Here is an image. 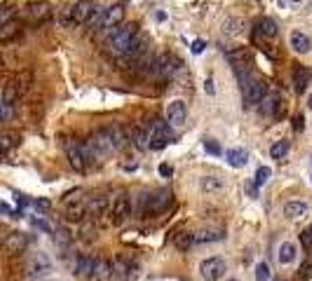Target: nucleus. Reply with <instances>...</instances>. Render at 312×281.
<instances>
[{
  "instance_id": "f257e3e1",
  "label": "nucleus",
  "mask_w": 312,
  "mask_h": 281,
  "mask_svg": "<svg viewBox=\"0 0 312 281\" xmlns=\"http://www.w3.org/2000/svg\"><path fill=\"white\" fill-rule=\"evenodd\" d=\"M124 143H127V136H124L122 127L113 124V127H106V129L92 134L87 138V143H84V152H87V160L90 162L94 160L101 162L106 160L108 155H113L115 150H120Z\"/></svg>"
},
{
  "instance_id": "f03ea898",
  "label": "nucleus",
  "mask_w": 312,
  "mask_h": 281,
  "mask_svg": "<svg viewBox=\"0 0 312 281\" xmlns=\"http://www.w3.org/2000/svg\"><path fill=\"white\" fill-rule=\"evenodd\" d=\"M138 38V26L136 23H124V26H118V28L110 30V35L106 38V52L113 54V56H124V54L130 52L134 42Z\"/></svg>"
},
{
  "instance_id": "7ed1b4c3",
  "label": "nucleus",
  "mask_w": 312,
  "mask_h": 281,
  "mask_svg": "<svg viewBox=\"0 0 312 281\" xmlns=\"http://www.w3.org/2000/svg\"><path fill=\"white\" fill-rule=\"evenodd\" d=\"M28 73H24V75L14 77V80H10L8 84H5V89H2V120L8 122L10 117H12V108H14V103L19 101V96H22L24 91H26V87L28 84H24V80H28Z\"/></svg>"
},
{
  "instance_id": "20e7f679",
  "label": "nucleus",
  "mask_w": 312,
  "mask_h": 281,
  "mask_svg": "<svg viewBox=\"0 0 312 281\" xmlns=\"http://www.w3.org/2000/svg\"><path fill=\"white\" fill-rule=\"evenodd\" d=\"M172 124H167V122L162 120H155L148 127V148L150 150H162V148H167L172 141H174V136H172V129H169Z\"/></svg>"
},
{
  "instance_id": "39448f33",
  "label": "nucleus",
  "mask_w": 312,
  "mask_h": 281,
  "mask_svg": "<svg viewBox=\"0 0 312 281\" xmlns=\"http://www.w3.org/2000/svg\"><path fill=\"white\" fill-rule=\"evenodd\" d=\"M52 270H54L52 260L42 251L33 253V256L26 260V277H28V279H45V277L52 274Z\"/></svg>"
},
{
  "instance_id": "423d86ee",
  "label": "nucleus",
  "mask_w": 312,
  "mask_h": 281,
  "mask_svg": "<svg viewBox=\"0 0 312 281\" xmlns=\"http://www.w3.org/2000/svg\"><path fill=\"white\" fill-rule=\"evenodd\" d=\"M244 91V106H258L268 96V82L260 77H252L246 84H242Z\"/></svg>"
},
{
  "instance_id": "0eeeda50",
  "label": "nucleus",
  "mask_w": 312,
  "mask_h": 281,
  "mask_svg": "<svg viewBox=\"0 0 312 281\" xmlns=\"http://www.w3.org/2000/svg\"><path fill=\"white\" fill-rule=\"evenodd\" d=\"M64 150H66V157H68L70 167L78 169V171H84L87 167V152H84V143H78L73 138H66L64 141Z\"/></svg>"
},
{
  "instance_id": "6e6552de",
  "label": "nucleus",
  "mask_w": 312,
  "mask_h": 281,
  "mask_svg": "<svg viewBox=\"0 0 312 281\" xmlns=\"http://www.w3.org/2000/svg\"><path fill=\"white\" fill-rule=\"evenodd\" d=\"M110 221H113V225H122V223L127 221L132 216V199L130 195H118V197L113 199V204H110Z\"/></svg>"
},
{
  "instance_id": "1a4fd4ad",
  "label": "nucleus",
  "mask_w": 312,
  "mask_h": 281,
  "mask_svg": "<svg viewBox=\"0 0 312 281\" xmlns=\"http://www.w3.org/2000/svg\"><path fill=\"white\" fill-rule=\"evenodd\" d=\"M122 19H124V7H122V5H113V7H106V12L101 14V19L96 21L94 28L96 30H113L122 23Z\"/></svg>"
},
{
  "instance_id": "9d476101",
  "label": "nucleus",
  "mask_w": 312,
  "mask_h": 281,
  "mask_svg": "<svg viewBox=\"0 0 312 281\" xmlns=\"http://www.w3.org/2000/svg\"><path fill=\"white\" fill-rule=\"evenodd\" d=\"M200 272H202V277H204L206 281H218L223 274H226V260H223L221 256H214V258L202 260Z\"/></svg>"
},
{
  "instance_id": "9b49d317",
  "label": "nucleus",
  "mask_w": 312,
  "mask_h": 281,
  "mask_svg": "<svg viewBox=\"0 0 312 281\" xmlns=\"http://www.w3.org/2000/svg\"><path fill=\"white\" fill-rule=\"evenodd\" d=\"M94 9H96V5H94L92 0H80V2H76V5L70 7L68 23H76V26H80V23H90Z\"/></svg>"
},
{
  "instance_id": "f8f14e48",
  "label": "nucleus",
  "mask_w": 312,
  "mask_h": 281,
  "mask_svg": "<svg viewBox=\"0 0 312 281\" xmlns=\"http://www.w3.org/2000/svg\"><path fill=\"white\" fill-rule=\"evenodd\" d=\"M186 120H188V108H186V103H183L181 99L172 101L167 106V122L172 124V127H183L186 124Z\"/></svg>"
},
{
  "instance_id": "ddd939ff",
  "label": "nucleus",
  "mask_w": 312,
  "mask_h": 281,
  "mask_svg": "<svg viewBox=\"0 0 312 281\" xmlns=\"http://www.w3.org/2000/svg\"><path fill=\"white\" fill-rule=\"evenodd\" d=\"M178 68H181V61L176 59L174 54H162V56H158V61H155V73L160 77H172Z\"/></svg>"
},
{
  "instance_id": "4468645a",
  "label": "nucleus",
  "mask_w": 312,
  "mask_h": 281,
  "mask_svg": "<svg viewBox=\"0 0 312 281\" xmlns=\"http://www.w3.org/2000/svg\"><path fill=\"white\" fill-rule=\"evenodd\" d=\"M282 110H284V99L282 94H277V91H270L266 99L260 101V113L268 115V117H277Z\"/></svg>"
},
{
  "instance_id": "2eb2a0df",
  "label": "nucleus",
  "mask_w": 312,
  "mask_h": 281,
  "mask_svg": "<svg viewBox=\"0 0 312 281\" xmlns=\"http://www.w3.org/2000/svg\"><path fill=\"white\" fill-rule=\"evenodd\" d=\"M84 204H87V213L90 216H101V213L110 211V199L106 195H92V197H84Z\"/></svg>"
},
{
  "instance_id": "dca6fc26",
  "label": "nucleus",
  "mask_w": 312,
  "mask_h": 281,
  "mask_svg": "<svg viewBox=\"0 0 312 281\" xmlns=\"http://www.w3.org/2000/svg\"><path fill=\"white\" fill-rule=\"evenodd\" d=\"M310 213V204L308 202H300V199H291L284 204V216L289 218V221H300Z\"/></svg>"
},
{
  "instance_id": "f3484780",
  "label": "nucleus",
  "mask_w": 312,
  "mask_h": 281,
  "mask_svg": "<svg viewBox=\"0 0 312 281\" xmlns=\"http://www.w3.org/2000/svg\"><path fill=\"white\" fill-rule=\"evenodd\" d=\"M289 45L294 52L298 54H310L312 49V40L308 33H303V30H291V35H289Z\"/></svg>"
},
{
  "instance_id": "a211bd4d",
  "label": "nucleus",
  "mask_w": 312,
  "mask_h": 281,
  "mask_svg": "<svg viewBox=\"0 0 312 281\" xmlns=\"http://www.w3.org/2000/svg\"><path fill=\"white\" fill-rule=\"evenodd\" d=\"M96 265H99V260H94L92 256H78L76 260V274L78 277H94L96 274Z\"/></svg>"
},
{
  "instance_id": "6ab92c4d",
  "label": "nucleus",
  "mask_w": 312,
  "mask_h": 281,
  "mask_svg": "<svg viewBox=\"0 0 312 281\" xmlns=\"http://www.w3.org/2000/svg\"><path fill=\"white\" fill-rule=\"evenodd\" d=\"M298 258V249L294 242H282L280 244V249H277V260H280V265H291V263H296Z\"/></svg>"
},
{
  "instance_id": "aec40b11",
  "label": "nucleus",
  "mask_w": 312,
  "mask_h": 281,
  "mask_svg": "<svg viewBox=\"0 0 312 281\" xmlns=\"http://www.w3.org/2000/svg\"><path fill=\"white\" fill-rule=\"evenodd\" d=\"M50 16H52V7L47 2H33V5H28V19L33 23H42Z\"/></svg>"
},
{
  "instance_id": "412c9836",
  "label": "nucleus",
  "mask_w": 312,
  "mask_h": 281,
  "mask_svg": "<svg viewBox=\"0 0 312 281\" xmlns=\"http://www.w3.org/2000/svg\"><path fill=\"white\" fill-rule=\"evenodd\" d=\"M310 80H312L310 68H305V66H296V68H294V87H296L298 94H303V91L308 89Z\"/></svg>"
},
{
  "instance_id": "4be33fe9",
  "label": "nucleus",
  "mask_w": 312,
  "mask_h": 281,
  "mask_svg": "<svg viewBox=\"0 0 312 281\" xmlns=\"http://www.w3.org/2000/svg\"><path fill=\"white\" fill-rule=\"evenodd\" d=\"M226 160H228V164L232 169H242V167H246L249 155H246V150H242V148H230V150L226 152Z\"/></svg>"
},
{
  "instance_id": "5701e85b",
  "label": "nucleus",
  "mask_w": 312,
  "mask_h": 281,
  "mask_svg": "<svg viewBox=\"0 0 312 281\" xmlns=\"http://www.w3.org/2000/svg\"><path fill=\"white\" fill-rule=\"evenodd\" d=\"M226 239V232L223 230H200L195 232V244H216Z\"/></svg>"
},
{
  "instance_id": "b1692460",
  "label": "nucleus",
  "mask_w": 312,
  "mask_h": 281,
  "mask_svg": "<svg viewBox=\"0 0 312 281\" xmlns=\"http://www.w3.org/2000/svg\"><path fill=\"white\" fill-rule=\"evenodd\" d=\"M94 279H96V281H115V267H113V263H108V260H99Z\"/></svg>"
},
{
  "instance_id": "393cba45",
  "label": "nucleus",
  "mask_w": 312,
  "mask_h": 281,
  "mask_svg": "<svg viewBox=\"0 0 312 281\" xmlns=\"http://www.w3.org/2000/svg\"><path fill=\"white\" fill-rule=\"evenodd\" d=\"M223 178H218V176H204L202 181H200V188L204 192H218V190H223Z\"/></svg>"
},
{
  "instance_id": "a878e982",
  "label": "nucleus",
  "mask_w": 312,
  "mask_h": 281,
  "mask_svg": "<svg viewBox=\"0 0 312 281\" xmlns=\"http://www.w3.org/2000/svg\"><path fill=\"white\" fill-rule=\"evenodd\" d=\"M289 150H291V143L289 141H274L272 143V148H270V157L272 160H284L286 155H289Z\"/></svg>"
},
{
  "instance_id": "bb28decb",
  "label": "nucleus",
  "mask_w": 312,
  "mask_h": 281,
  "mask_svg": "<svg viewBox=\"0 0 312 281\" xmlns=\"http://www.w3.org/2000/svg\"><path fill=\"white\" fill-rule=\"evenodd\" d=\"M258 33L263 35V38H274V35H277V21L270 19V16L260 19L258 21Z\"/></svg>"
},
{
  "instance_id": "cd10ccee",
  "label": "nucleus",
  "mask_w": 312,
  "mask_h": 281,
  "mask_svg": "<svg viewBox=\"0 0 312 281\" xmlns=\"http://www.w3.org/2000/svg\"><path fill=\"white\" fill-rule=\"evenodd\" d=\"M19 33V21H8L2 23V30H0V40L2 42H10L12 40V35H16Z\"/></svg>"
},
{
  "instance_id": "c85d7f7f",
  "label": "nucleus",
  "mask_w": 312,
  "mask_h": 281,
  "mask_svg": "<svg viewBox=\"0 0 312 281\" xmlns=\"http://www.w3.org/2000/svg\"><path fill=\"white\" fill-rule=\"evenodd\" d=\"M0 145H2V152L8 155V152L12 150L14 145H19V136H16V134H10V131H5V134L0 136Z\"/></svg>"
},
{
  "instance_id": "c756f323",
  "label": "nucleus",
  "mask_w": 312,
  "mask_h": 281,
  "mask_svg": "<svg viewBox=\"0 0 312 281\" xmlns=\"http://www.w3.org/2000/svg\"><path fill=\"white\" fill-rule=\"evenodd\" d=\"M270 277H272V272H270V265L266 260L256 263V281H270Z\"/></svg>"
},
{
  "instance_id": "7c9ffc66",
  "label": "nucleus",
  "mask_w": 312,
  "mask_h": 281,
  "mask_svg": "<svg viewBox=\"0 0 312 281\" xmlns=\"http://www.w3.org/2000/svg\"><path fill=\"white\" fill-rule=\"evenodd\" d=\"M270 176H272V169L270 167H258L256 169V185H266L268 181H270Z\"/></svg>"
},
{
  "instance_id": "2f4dec72",
  "label": "nucleus",
  "mask_w": 312,
  "mask_h": 281,
  "mask_svg": "<svg viewBox=\"0 0 312 281\" xmlns=\"http://www.w3.org/2000/svg\"><path fill=\"white\" fill-rule=\"evenodd\" d=\"M300 242H303L305 249H312V225L308 230H303V232H300Z\"/></svg>"
},
{
  "instance_id": "473e14b6",
  "label": "nucleus",
  "mask_w": 312,
  "mask_h": 281,
  "mask_svg": "<svg viewBox=\"0 0 312 281\" xmlns=\"http://www.w3.org/2000/svg\"><path fill=\"white\" fill-rule=\"evenodd\" d=\"M204 150L209 152V155H221V145L216 143V141H204Z\"/></svg>"
},
{
  "instance_id": "72a5a7b5",
  "label": "nucleus",
  "mask_w": 312,
  "mask_h": 281,
  "mask_svg": "<svg viewBox=\"0 0 312 281\" xmlns=\"http://www.w3.org/2000/svg\"><path fill=\"white\" fill-rule=\"evenodd\" d=\"M204 52V40H195L192 42V54H202Z\"/></svg>"
},
{
  "instance_id": "f704fd0d",
  "label": "nucleus",
  "mask_w": 312,
  "mask_h": 281,
  "mask_svg": "<svg viewBox=\"0 0 312 281\" xmlns=\"http://www.w3.org/2000/svg\"><path fill=\"white\" fill-rule=\"evenodd\" d=\"M160 174L164 176V178H169V176L174 174V169H172V164H160Z\"/></svg>"
},
{
  "instance_id": "c9c22d12",
  "label": "nucleus",
  "mask_w": 312,
  "mask_h": 281,
  "mask_svg": "<svg viewBox=\"0 0 312 281\" xmlns=\"http://www.w3.org/2000/svg\"><path fill=\"white\" fill-rule=\"evenodd\" d=\"M303 122H305V120H303V115H298V117H296V129H298V131H303Z\"/></svg>"
},
{
  "instance_id": "e433bc0d",
  "label": "nucleus",
  "mask_w": 312,
  "mask_h": 281,
  "mask_svg": "<svg viewBox=\"0 0 312 281\" xmlns=\"http://www.w3.org/2000/svg\"><path fill=\"white\" fill-rule=\"evenodd\" d=\"M204 89L209 91V94H214V80L212 77H209V80H206V84H204Z\"/></svg>"
},
{
  "instance_id": "4c0bfd02",
  "label": "nucleus",
  "mask_w": 312,
  "mask_h": 281,
  "mask_svg": "<svg viewBox=\"0 0 312 281\" xmlns=\"http://www.w3.org/2000/svg\"><path fill=\"white\" fill-rule=\"evenodd\" d=\"M308 108H310V110H312V94H310V96H308Z\"/></svg>"
},
{
  "instance_id": "58836bf2",
  "label": "nucleus",
  "mask_w": 312,
  "mask_h": 281,
  "mask_svg": "<svg viewBox=\"0 0 312 281\" xmlns=\"http://www.w3.org/2000/svg\"><path fill=\"white\" fill-rule=\"evenodd\" d=\"M294 2H303V0H294Z\"/></svg>"
}]
</instances>
